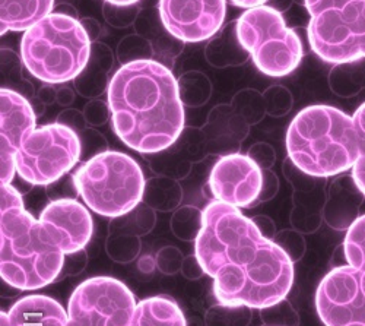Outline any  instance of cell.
<instances>
[{"mask_svg": "<svg viewBox=\"0 0 365 326\" xmlns=\"http://www.w3.org/2000/svg\"><path fill=\"white\" fill-rule=\"evenodd\" d=\"M225 14V0H160L163 25L182 43H199L217 36Z\"/></svg>", "mask_w": 365, "mask_h": 326, "instance_id": "obj_12", "label": "cell"}, {"mask_svg": "<svg viewBox=\"0 0 365 326\" xmlns=\"http://www.w3.org/2000/svg\"><path fill=\"white\" fill-rule=\"evenodd\" d=\"M68 312L48 295L33 294L18 300L8 313H0L2 326H66Z\"/></svg>", "mask_w": 365, "mask_h": 326, "instance_id": "obj_16", "label": "cell"}, {"mask_svg": "<svg viewBox=\"0 0 365 326\" xmlns=\"http://www.w3.org/2000/svg\"><path fill=\"white\" fill-rule=\"evenodd\" d=\"M195 255L214 280L221 306L266 309L287 299L294 282L289 255L259 231L253 220L220 200L203 210Z\"/></svg>", "mask_w": 365, "mask_h": 326, "instance_id": "obj_1", "label": "cell"}, {"mask_svg": "<svg viewBox=\"0 0 365 326\" xmlns=\"http://www.w3.org/2000/svg\"><path fill=\"white\" fill-rule=\"evenodd\" d=\"M361 58H365V43H364V46L361 49Z\"/></svg>", "mask_w": 365, "mask_h": 326, "instance_id": "obj_49", "label": "cell"}, {"mask_svg": "<svg viewBox=\"0 0 365 326\" xmlns=\"http://www.w3.org/2000/svg\"><path fill=\"white\" fill-rule=\"evenodd\" d=\"M56 101L63 106V107H69L73 104L75 101V91L71 90L69 86H63L60 88V90H57V97H56Z\"/></svg>", "mask_w": 365, "mask_h": 326, "instance_id": "obj_44", "label": "cell"}, {"mask_svg": "<svg viewBox=\"0 0 365 326\" xmlns=\"http://www.w3.org/2000/svg\"><path fill=\"white\" fill-rule=\"evenodd\" d=\"M107 255L117 263H129L135 260L140 252V240L138 235L110 230L106 245Z\"/></svg>", "mask_w": 365, "mask_h": 326, "instance_id": "obj_24", "label": "cell"}, {"mask_svg": "<svg viewBox=\"0 0 365 326\" xmlns=\"http://www.w3.org/2000/svg\"><path fill=\"white\" fill-rule=\"evenodd\" d=\"M234 6L245 8V9H253L259 6H264L267 0H230Z\"/></svg>", "mask_w": 365, "mask_h": 326, "instance_id": "obj_47", "label": "cell"}, {"mask_svg": "<svg viewBox=\"0 0 365 326\" xmlns=\"http://www.w3.org/2000/svg\"><path fill=\"white\" fill-rule=\"evenodd\" d=\"M138 12L139 11L136 9L135 5L120 6V5H113L107 2L104 5V18L110 25L115 28H126L130 24H133Z\"/></svg>", "mask_w": 365, "mask_h": 326, "instance_id": "obj_32", "label": "cell"}, {"mask_svg": "<svg viewBox=\"0 0 365 326\" xmlns=\"http://www.w3.org/2000/svg\"><path fill=\"white\" fill-rule=\"evenodd\" d=\"M93 43L75 16L53 12L21 40V58L26 71L44 83L75 81L86 68Z\"/></svg>", "mask_w": 365, "mask_h": 326, "instance_id": "obj_5", "label": "cell"}, {"mask_svg": "<svg viewBox=\"0 0 365 326\" xmlns=\"http://www.w3.org/2000/svg\"><path fill=\"white\" fill-rule=\"evenodd\" d=\"M310 14L309 41L329 63L361 58L365 43V0H306Z\"/></svg>", "mask_w": 365, "mask_h": 326, "instance_id": "obj_7", "label": "cell"}, {"mask_svg": "<svg viewBox=\"0 0 365 326\" xmlns=\"http://www.w3.org/2000/svg\"><path fill=\"white\" fill-rule=\"evenodd\" d=\"M118 218L120 220H115L110 225V230L133 234L138 237L148 234L155 225V211L150 210L148 205L140 206V208L136 206L132 213Z\"/></svg>", "mask_w": 365, "mask_h": 326, "instance_id": "obj_25", "label": "cell"}, {"mask_svg": "<svg viewBox=\"0 0 365 326\" xmlns=\"http://www.w3.org/2000/svg\"><path fill=\"white\" fill-rule=\"evenodd\" d=\"M86 265H88V255L83 249V250H79V252H75V253H71V255L65 256L63 272L69 277L78 275L85 270Z\"/></svg>", "mask_w": 365, "mask_h": 326, "instance_id": "obj_38", "label": "cell"}, {"mask_svg": "<svg viewBox=\"0 0 365 326\" xmlns=\"http://www.w3.org/2000/svg\"><path fill=\"white\" fill-rule=\"evenodd\" d=\"M83 116L86 118V123L93 128L103 126L107 123L108 117L111 116L108 103H104L101 100H91L83 110Z\"/></svg>", "mask_w": 365, "mask_h": 326, "instance_id": "obj_35", "label": "cell"}, {"mask_svg": "<svg viewBox=\"0 0 365 326\" xmlns=\"http://www.w3.org/2000/svg\"><path fill=\"white\" fill-rule=\"evenodd\" d=\"M238 40L256 68L272 78L292 73L302 61V44L277 9H247L237 21Z\"/></svg>", "mask_w": 365, "mask_h": 326, "instance_id": "obj_8", "label": "cell"}, {"mask_svg": "<svg viewBox=\"0 0 365 326\" xmlns=\"http://www.w3.org/2000/svg\"><path fill=\"white\" fill-rule=\"evenodd\" d=\"M209 189L214 198L235 208L255 206L263 186V170L242 154L224 156L209 175Z\"/></svg>", "mask_w": 365, "mask_h": 326, "instance_id": "obj_13", "label": "cell"}, {"mask_svg": "<svg viewBox=\"0 0 365 326\" xmlns=\"http://www.w3.org/2000/svg\"><path fill=\"white\" fill-rule=\"evenodd\" d=\"M79 135L60 123L28 132L16 153V174L33 186H48L62 179L81 160Z\"/></svg>", "mask_w": 365, "mask_h": 326, "instance_id": "obj_9", "label": "cell"}, {"mask_svg": "<svg viewBox=\"0 0 365 326\" xmlns=\"http://www.w3.org/2000/svg\"><path fill=\"white\" fill-rule=\"evenodd\" d=\"M316 309L324 326H365V272L351 265L331 270L319 284Z\"/></svg>", "mask_w": 365, "mask_h": 326, "instance_id": "obj_11", "label": "cell"}, {"mask_svg": "<svg viewBox=\"0 0 365 326\" xmlns=\"http://www.w3.org/2000/svg\"><path fill=\"white\" fill-rule=\"evenodd\" d=\"M180 97L185 106L200 107L206 104L212 94V83L206 75L192 71L178 79Z\"/></svg>", "mask_w": 365, "mask_h": 326, "instance_id": "obj_22", "label": "cell"}, {"mask_svg": "<svg viewBox=\"0 0 365 326\" xmlns=\"http://www.w3.org/2000/svg\"><path fill=\"white\" fill-rule=\"evenodd\" d=\"M0 192V275L15 290H40L63 272L66 255L44 224L25 210L16 188L2 183Z\"/></svg>", "mask_w": 365, "mask_h": 326, "instance_id": "obj_3", "label": "cell"}, {"mask_svg": "<svg viewBox=\"0 0 365 326\" xmlns=\"http://www.w3.org/2000/svg\"><path fill=\"white\" fill-rule=\"evenodd\" d=\"M81 24H82V26H83V29H85L86 36L89 37L91 43H96L97 39H98V36H100V33H101L100 24H98L94 18H83V19L81 21Z\"/></svg>", "mask_w": 365, "mask_h": 326, "instance_id": "obj_43", "label": "cell"}, {"mask_svg": "<svg viewBox=\"0 0 365 326\" xmlns=\"http://www.w3.org/2000/svg\"><path fill=\"white\" fill-rule=\"evenodd\" d=\"M259 231L266 237V239H272L275 237V223H273L269 217L266 215H256L252 218Z\"/></svg>", "mask_w": 365, "mask_h": 326, "instance_id": "obj_41", "label": "cell"}, {"mask_svg": "<svg viewBox=\"0 0 365 326\" xmlns=\"http://www.w3.org/2000/svg\"><path fill=\"white\" fill-rule=\"evenodd\" d=\"M46 195L48 199H51V202L62 200V199H75L79 193L75 185L73 174L63 175L62 179H58L54 183L46 186Z\"/></svg>", "mask_w": 365, "mask_h": 326, "instance_id": "obj_34", "label": "cell"}, {"mask_svg": "<svg viewBox=\"0 0 365 326\" xmlns=\"http://www.w3.org/2000/svg\"><path fill=\"white\" fill-rule=\"evenodd\" d=\"M130 326H186V319L174 300L150 297L136 305Z\"/></svg>", "mask_w": 365, "mask_h": 326, "instance_id": "obj_19", "label": "cell"}, {"mask_svg": "<svg viewBox=\"0 0 365 326\" xmlns=\"http://www.w3.org/2000/svg\"><path fill=\"white\" fill-rule=\"evenodd\" d=\"M135 307L126 284L111 277L89 278L71 295L66 326H130Z\"/></svg>", "mask_w": 365, "mask_h": 326, "instance_id": "obj_10", "label": "cell"}, {"mask_svg": "<svg viewBox=\"0 0 365 326\" xmlns=\"http://www.w3.org/2000/svg\"><path fill=\"white\" fill-rule=\"evenodd\" d=\"M155 50L150 41L139 34L126 36L118 43L117 58L121 65H129L140 61H154Z\"/></svg>", "mask_w": 365, "mask_h": 326, "instance_id": "obj_28", "label": "cell"}, {"mask_svg": "<svg viewBox=\"0 0 365 326\" xmlns=\"http://www.w3.org/2000/svg\"><path fill=\"white\" fill-rule=\"evenodd\" d=\"M206 58L212 66L225 68L241 65L247 61L250 56L242 49L238 36H237V22H232L225 31L212 40L206 47Z\"/></svg>", "mask_w": 365, "mask_h": 326, "instance_id": "obj_20", "label": "cell"}, {"mask_svg": "<svg viewBox=\"0 0 365 326\" xmlns=\"http://www.w3.org/2000/svg\"><path fill=\"white\" fill-rule=\"evenodd\" d=\"M107 4H113V5H120V6H130L138 4L139 0H106Z\"/></svg>", "mask_w": 365, "mask_h": 326, "instance_id": "obj_48", "label": "cell"}, {"mask_svg": "<svg viewBox=\"0 0 365 326\" xmlns=\"http://www.w3.org/2000/svg\"><path fill=\"white\" fill-rule=\"evenodd\" d=\"M37 114L31 101L16 91L0 90V163L2 183H12L16 175V153L28 132L36 129Z\"/></svg>", "mask_w": 365, "mask_h": 326, "instance_id": "obj_14", "label": "cell"}, {"mask_svg": "<svg viewBox=\"0 0 365 326\" xmlns=\"http://www.w3.org/2000/svg\"><path fill=\"white\" fill-rule=\"evenodd\" d=\"M113 63L114 56L111 49L101 41L93 43L89 62L81 75L75 79L78 94L85 98H96L108 90L111 81L108 79V72L111 71Z\"/></svg>", "mask_w": 365, "mask_h": 326, "instance_id": "obj_18", "label": "cell"}, {"mask_svg": "<svg viewBox=\"0 0 365 326\" xmlns=\"http://www.w3.org/2000/svg\"><path fill=\"white\" fill-rule=\"evenodd\" d=\"M352 177L362 193H365V157L359 156L358 161L352 167Z\"/></svg>", "mask_w": 365, "mask_h": 326, "instance_id": "obj_42", "label": "cell"}, {"mask_svg": "<svg viewBox=\"0 0 365 326\" xmlns=\"http://www.w3.org/2000/svg\"><path fill=\"white\" fill-rule=\"evenodd\" d=\"M138 268L143 274H152L157 268V259L150 255H145L138 260Z\"/></svg>", "mask_w": 365, "mask_h": 326, "instance_id": "obj_45", "label": "cell"}, {"mask_svg": "<svg viewBox=\"0 0 365 326\" xmlns=\"http://www.w3.org/2000/svg\"><path fill=\"white\" fill-rule=\"evenodd\" d=\"M344 250L348 263L365 272V215L356 218L349 227L345 235Z\"/></svg>", "mask_w": 365, "mask_h": 326, "instance_id": "obj_26", "label": "cell"}, {"mask_svg": "<svg viewBox=\"0 0 365 326\" xmlns=\"http://www.w3.org/2000/svg\"><path fill=\"white\" fill-rule=\"evenodd\" d=\"M203 211L195 206H182L178 208L171 218V230L177 239L182 242H196L202 230Z\"/></svg>", "mask_w": 365, "mask_h": 326, "instance_id": "obj_23", "label": "cell"}, {"mask_svg": "<svg viewBox=\"0 0 365 326\" xmlns=\"http://www.w3.org/2000/svg\"><path fill=\"white\" fill-rule=\"evenodd\" d=\"M289 161L312 177L338 175L359 158V135L354 117L331 106L302 108L288 128Z\"/></svg>", "mask_w": 365, "mask_h": 326, "instance_id": "obj_4", "label": "cell"}, {"mask_svg": "<svg viewBox=\"0 0 365 326\" xmlns=\"http://www.w3.org/2000/svg\"><path fill=\"white\" fill-rule=\"evenodd\" d=\"M157 268L165 275H174L181 271V265L185 258L177 248L165 246L157 253Z\"/></svg>", "mask_w": 365, "mask_h": 326, "instance_id": "obj_33", "label": "cell"}, {"mask_svg": "<svg viewBox=\"0 0 365 326\" xmlns=\"http://www.w3.org/2000/svg\"><path fill=\"white\" fill-rule=\"evenodd\" d=\"M107 103L115 135L136 153H163L185 132L178 81L157 61L121 66L110 81Z\"/></svg>", "mask_w": 365, "mask_h": 326, "instance_id": "obj_2", "label": "cell"}, {"mask_svg": "<svg viewBox=\"0 0 365 326\" xmlns=\"http://www.w3.org/2000/svg\"><path fill=\"white\" fill-rule=\"evenodd\" d=\"M278 188H279V182H278L277 174L270 171V168L263 170V186H262V192H260V196H259L256 205L272 199L278 193Z\"/></svg>", "mask_w": 365, "mask_h": 326, "instance_id": "obj_39", "label": "cell"}, {"mask_svg": "<svg viewBox=\"0 0 365 326\" xmlns=\"http://www.w3.org/2000/svg\"><path fill=\"white\" fill-rule=\"evenodd\" d=\"M78 135L81 138V145H82L81 158L88 157V160H91V158H94V157L108 151L106 138L100 132H97L96 129H85Z\"/></svg>", "mask_w": 365, "mask_h": 326, "instance_id": "obj_31", "label": "cell"}, {"mask_svg": "<svg viewBox=\"0 0 365 326\" xmlns=\"http://www.w3.org/2000/svg\"><path fill=\"white\" fill-rule=\"evenodd\" d=\"M40 221L65 255L83 250L93 239V217L76 199L50 202L41 211Z\"/></svg>", "mask_w": 365, "mask_h": 326, "instance_id": "obj_15", "label": "cell"}, {"mask_svg": "<svg viewBox=\"0 0 365 326\" xmlns=\"http://www.w3.org/2000/svg\"><path fill=\"white\" fill-rule=\"evenodd\" d=\"M181 272L187 280H192V281L199 280L200 277L205 275V271L202 268V265L199 263L196 255L185 258V260H182V265H181Z\"/></svg>", "mask_w": 365, "mask_h": 326, "instance_id": "obj_40", "label": "cell"}, {"mask_svg": "<svg viewBox=\"0 0 365 326\" xmlns=\"http://www.w3.org/2000/svg\"><path fill=\"white\" fill-rule=\"evenodd\" d=\"M73 179L83 203L103 217H123L143 200V171L125 153L106 151L85 161L73 173Z\"/></svg>", "mask_w": 365, "mask_h": 326, "instance_id": "obj_6", "label": "cell"}, {"mask_svg": "<svg viewBox=\"0 0 365 326\" xmlns=\"http://www.w3.org/2000/svg\"><path fill=\"white\" fill-rule=\"evenodd\" d=\"M182 199V190L177 180L167 175L152 177L145 185L143 202L150 210L170 213L178 208Z\"/></svg>", "mask_w": 365, "mask_h": 326, "instance_id": "obj_21", "label": "cell"}, {"mask_svg": "<svg viewBox=\"0 0 365 326\" xmlns=\"http://www.w3.org/2000/svg\"><path fill=\"white\" fill-rule=\"evenodd\" d=\"M56 97H57V91H54V88H53V85H50V83H46L41 90L38 91V96H37V98L41 101V103H44L46 106H48V104H51L53 101H56Z\"/></svg>", "mask_w": 365, "mask_h": 326, "instance_id": "obj_46", "label": "cell"}, {"mask_svg": "<svg viewBox=\"0 0 365 326\" xmlns=\"http://www.w3.org/2000/svg\"><path fill=\"white\" fill-rule=\"evenodd\" d=\"M231 107L249 126L259 123L266 111L263 96L255 90L238 93L234 97Z\"/></svg>", "mask_w": 365, "mask_h": 326, "instance_id": "obj_27", "label": "cell"}, {"mask_svg": "<svg viewBox=\"0 0 365 326\" xmlns=\"http://www.w3.org/2000/svg\"><path fill=\"white\" fill-rule=\"evenodd\" d=\"M262 170H269L273 163H275V151L273 148L266 142H257L252 145L247 154Z\"/></svg>", "mask_w": 365, "mask_h": 326, "instance_id": "obj_36", "label": "cell"}, {"mask_svg": "<svg viewBox=\"0 0 365 326\" xmlns=\"http://www.w3.org/2000/svg\"><path fill=\"white\" fill-rule=\"evenodd\" d=\"M266 111L273 116L279 117L284 116L291 110V96L289 91L282 86H270L269 90L263 94Z\"/></svg>", "mask_w": 365, "mask_h": 326, "instance_id": "obj_30", "label": "cell"}, {"mask_svg": "<svg viewBox=\"0 0 365 326\" xmlns=\"http://www.w3.org/2000/svg\"><path fill=\"white\" fill-rule=\"evenodd\" d=\"M2 78H4V81L14 85L12 91L19 93L21 96H24L28 100L36 98L33 85L28 81H25L21 75L18 56L9 49H2Z\"/></svg>", "mask_w": 365, "mask_h": 326, "instance_id": "obj_29", "label": "cell"}, {"mask_svg": "<svg viewBox=\"0 0 365 326\" xmlns=\"http://www.w3.org/2000/svg\"><path fill=\"white\" fill-rule=\"evenodd\" d=\"M56 123L65 125V126L73 129L76 133H81L82 131L88 129V123H86V118H85L83 113H81L75 108H68V110L60 113Z\"/></svg>", "mask_w": 365, "mask_h": 326, "instance_id": "obj_37", "label": "cell"}, {"mask_svg": "<svg viewBox=\"0 0 365 326\" xmlns=\"http://www.w3.org/2000/svg\"><path fill=\"white\" fill-rule=\"evenodd\" d=\"M54 0H0V33L26 31L53 14Z\"/></svg>", "mask_w": 365, "mask_h": 326, "instance_id": "obj_17", "label": "cell"}]
</instances>
